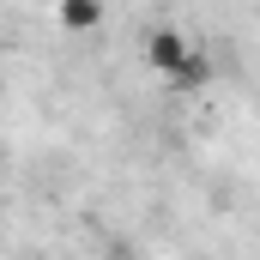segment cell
<instances>
[{"label": "cell", "instance_id": "2", "mask_svg": "<svg viewBox=\"0 0 260 260\" xmlns=\"http://www.w3.org/2000/svg\"><path fill=\"white\" fill-rule=\"evenodd\" d=\"M97 18H103V6H85V0H73V6H61V24H67V30H91Z\"/></svg>", "mask_w": 260, "mask_h": 260}, {"label": "cell", "instance_id": "1", "mask_svg": "<svg viewBox=\"0 0 260 260\" xmlns=\"http://www.w3.org/2000/svg\"><path fill=\"white\" fill-rule=\"evenodd\" d=\"M145 61L157 67L170 85H194V79H206V55H200L188 37H176V30H157L151 49H145Z\"/></svg>", "mask_w": 260, "mask_h": 260}]
</instances>
